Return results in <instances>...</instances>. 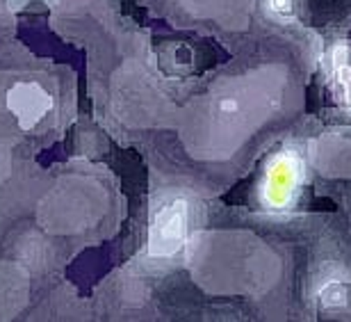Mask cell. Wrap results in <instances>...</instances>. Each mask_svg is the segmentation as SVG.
<instances>
[{
    "label": "cell",
    "mask_w": 351,
    "mask_h": 322,
    "mask_svg": "<svg viewBox=\"0 0 351 322\" xmlns=\"http://www.w3.org/2000/svg\"><path fill=\"white\" fill-rule=\"evenodd\" d=\"M187 235V204L171 201L160 208L149 229V256L169 258L182 247Z\"/></svg>",
    "instance_id": "1"
},
{
    "label": "cell",
    "mask_w": 351,
    "mask_h": 322,
    "mask_svg": "<svg viewBox=\"0 0 351 322\" xmlns=\"http://www.w3.org/2000/svg\"><path fill=\"white\" fill-rule=\"evenodd\" d=\"M7 110L16 117L21 130H32L53 110V96L39 82H16L7 92Z\"/></svg>",
    "instance_id": "2"
},
{
    "label": "cell",
    "mask_w": 351,
    "mask_h": 322,
    "mask_svg": "<svg viewBox=\"0 0 351 322\" xmlns=\"http://www.w3.org/2000/svg\"><path fill=\"white\" fill-rule=\"evenodd\" d=\"M322 302L328 306H340L345 304V288L340 284H328L324 292H322Z\"/></svg>",
    "instance_id": "5"
},
{
    "label": "cell",
    "mask_w": 351,
    "mask_h": 322,
    "mask_svg": "<svg viewBox=\"0 0 351 322\" xmlns=\"http://www.w3.org/2000/svg\"><path fill=\"white\" fill-rule=\"evenodd\" d=\"M269 7L276 14H290L292 12V0H269Z\"/></svg>",
    "instance_id": "6"
},
{
    "label": "cell",
    "mask_w": 351,
    "mask_h": 322,
    "mask_svg": "<svg viewBox=\"0 0 351 322\" xmlns=\"http://www.w3.org/2000/svg\"><path fill=\"white\" fill-rule=\"evenodd\" d=\"M219 108H221V112H230V115H235V112L240 110V103H237L235 99H223L219 103Z\"/></svg>",
    "instance_id": "7"
},
{
    "label": "cell",
    "mask_w": 351,
    "mask_h": 322,
    "mask_svg": "<svg viewBox=\"0 0 351 322\" xmlns=\"http://www.w3.org/2000/svg\"><path fill=\"white\" fill-rule=\"evenodd\" d=\"M331 78L338 89L340 101L351 108V46L338 44L331 51Z\"/></svg>",
    "instance_id": "4"
},
{
    "label": "cell",
    "mask_w": 351,
    "mask_h": 322,
    "mask_svg": "<svg viewBox=\"0 0 351 322\" xmlns=\"http://www.w3.org/2000/svg\"><path fill=\"white\" fill-rule=\"evenodd\" d=\"M299 167L292 156H278L267 172L265 181V201L274 208H283L290 201L292 192L297 190Z\"/></svg>",
    "instance_id": "3"
}]
</instances>
